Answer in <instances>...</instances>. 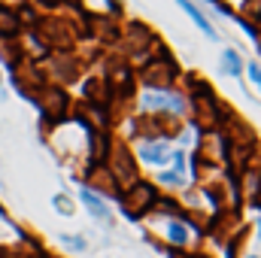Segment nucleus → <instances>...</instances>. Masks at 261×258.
Returning <instances> with one entry per match:
<instances>
[{
	"label": "nucleus",
	"mask_w": 261,
	"mask_h": 258,
	"mask_svg": "<svg viewBox=\"0 0 261 258\" xmlns=\"http://www.w3.org/2000/svg\"><path fill=\"white\" fill-rule=\"evenodd\" d=\"M186 82H189V94H192V110H195V122L200 131H216L222 125V116H225V110H222V104L216 100V94H213V88H210V82H203L200 76L195 73H189L186 76Z\"/></svg>",
	"instance_id": "1"
},
{
	"label": "nucleus",
	"mask_w": 261,
	"mask_h": 258,
	"mask_svg": "<svg viewBox=\"0 0 261 258\" xmlns=\"http://www.w3.org/2000/svg\"><path fill=\"white\" fill-rule=\"evenodd\" d=\"M103 167H107V173L113 176V183L119 186V192L130 189V186L137 183V173H140V170H137V161H134V155H130V149L125 146V140H113V143H110Z\"/></svg>",
	"instance_id": "2"
},
{
	"label": "nucleus",
	"mask_w": 261,
	"mask_h": 258,
	"mask_svg": "<svg viewBox=\"0 0 261 258\" xmlns=\"http://www.w3.org/2000/svg\"><path fill=\"white\" fill-rule=\"evenodd\" d=\"M140 79H143L146 88H173V82L179 79V67L167 52H161V55H155L143 64Z\"/></svg>",
	"instance_id": "3"
},
{
	"label": "nucleus",
	"mask_w": 261,
	"mask_h": 258,
	"mask_svg": "<svg viewBox=\"0 0 261 258\" xmlns=\"http://www.w3.org/2000/svg\"><path fill=\"white\" fill-rule=\"evenodd\" d=\"M140 104H143V110L149 116L152 113H167V116H176L179 119L186 113V97L176 88H146L140 94Z\"/></svg>",
	"instance_id": "4"
},
{
	"label": "nucleus",
	"mask_w": 261,
	"mask_h": 258,
	"mask_svg": "<svg viewBox=\"0 0 261 258\" xmlns=\"http://www.w3.org/2000/svg\"><path fill=\"white\" fill-rule=\"evenodd\" d=\"M34 100L40 107V116L46 122H52V125H61L70 116V97H67L64 88H58V85H43Z\"/></svg>",
	"instance_id": "5"
},
{
	"label": "nucleus",
	"mask_w": 261,
	"mask_h": 258,
	"mask_svg": "<svg viewBox=\"0 0 261 258\" xmlns=\"http://www.w3.org/2000/svg\"><path fill=\"white\" fill-rule=\"evenodd\" d=\"M122 197V210H125V216L128 219H143L146 213H152V207H155V200H158V192H155V186H149V183H134L130 189H125V194H119Z\"/></svg>",
	"instance_id": "6"
},
{
	"label": "nucleus",
	"mask_w": 261,
	"mask_h": 258,
	"mask_svg": "<svg viewBox=\"0 0 261 258\" xmlns=\"http://www.w3.org/2000/svg\"><path fill=\"white\" fill-rule=\"evenodd\" d=\"M134 128L143 134V140H149V137H158V140H161V137H176V134L182 131V122H179L176 116L155 113V116H140Z\"/></svg>",
	"instance_id": "7"
},
{
	"label": "nucleus",
	"mask_w": 261,
	"mask_h": 258,
	"mask_svg": "<svg viewBox=\"0 0 261 258\" xmlns=\"http://www.w3.org/2000/svg\"><path fill=\"white\" fill-rule=\"evenodd\" d=\"M82 97H85L88 107H100V110H107V104H110L107 79H103V76H91V79H85V82H82Z\"/></svg>",
	"instance_id": "8"
},
{
	"label": "nucleus",
	"mask_w": 261,
	"mask_h": 258,
	"mask_svg": "<svg viewBox=\"0 0 261 258\" xmlns=\"http://www.w3.org/2000/svg\"><path fill=\"white\" fill-rule=\"evenodd\" d=\"M170 149L161 143V140H143L140 143V161H146V164H152V167H164L167 161H170Z\"/></svg>",
	"instance_id": "9"
},
{
	"label": "nucleus",
	"mask_w": 261,
	"mask_h": 258,
	"mask_svg": "<svg viewBox=\"0 0 261 258\" xmlns=\"http://www.w3.org/2000/svg\"><path fill=\"white\" fill-rule=\"evenodd\" d=\"M79 200H82V207L97 219V222H110V210H107V200L100 197V194L94 192V189H88V186H82V192H79Z\"/></svg>",
	"instance_id": "10"
},
{
	"label": "nucleus",
	"mask_w": 261,
	"mask_h": 258,
	"mask_svg": "<svg viewBox=\"0 0 261 258\" xmlns=\"http://www.w3.org/2000/svg\"><path fill=\"white\" fill-rule=\"evenodd\" d=\"M18 31H21V24H18L15 9H9V6L0 3V37H3V40H15Z\"/></svg>",
	"instance_id": "11"
},
{
	"label": "nucleus",
	"mask_w": 261,
	"mask_h": 258,
	"mask_svg": "<svg viewBox=\"0 0 261 258\" xmlns=\"http://www.w3.org/2000/svg\"><path fill=\"white\" fill-rule=\"evenodd\" d=\"M176 3H179V6H182V9H186L189 15H192V21H195V24L200 28V31H203V34H206V37H210V40H216V37H219V34H216V28H213V24L206 21V15H203V12L197 9L192 0H176Z\"/></svg>",
	"instance_id": "12"
},
{
	"label": "nucleus",
	"mask_w": 261,
	"mask_h": 258,
	"mask_svg": "<svg viewBox=\"0 0 261 258\" xmlns=\"http://www.w3.org/2000/svg\"><path fill=\"white\" fill-rule=\"evenodd\" d=\"M0 58L9 64V70L21 64V43L18 40H0Z\"/></svg>",
	"instance_id": "13"
},
{
	"label": "nucleus",
	"mask_w": 261,
	"mask_h": 258,
	"mask_svg": "<svg viewBox=\"0 0 261 258\" xmlns=\"http://www.w3.org/2000/svg\"><path fill=\"white\" fill-rule=\"evenodd\" d=\"M9 258H46V255H43V249H40V243H34V240H28V237H21V243H18V249H15V252H9Z\"/></svg>",
	"instance_id": "14"
},
{
	"label": "nucleus",
	"mask_w": 261,
	"mask_h": 258,
	"mask_svg": "<svg viewBox=\"0 0 261 258\" xmlns=\"http://www.w3.org/2000/svg\"><path fill=\"white\" fill-rule=\"evenodd\" d=\"M167 240H170V246H186L189 243V228L182 222H170L167 225Z\"/></svg>",
	"instance_id": "15"
},
{
	"label": "nucleus",
	"mask_w": 261,
	"mask_h": 258,
	"mask_svg": "<svg viewBox=\"0 0 261 258\" xmlns=\"http://www.w3.org/2000/svg\"><path fill=\"white\" fill-rule=\"evenodd\" d=\"M222 67H225L228 76H240V73H243V61H240V55H237L234 49H225V52H222Z\"/></svg>",
	"instance_id": "16"
},
{
	"label": "nucleus",
	"mask_w": 261,
	"mask_h": 258,
	"mask_svg": "<svg viewBox=\"0 0 261 258\" xmlns=\"http://www.w3.org/2000/svg\"><path fill=\"white\" fill-rule=\"evenodd\" d=\"M158 179L164 186H173V189H182L186 186V173H176V170H164V173H158Z\"/></svg>",
	"instance_id": "17"
},
{
	"label": "nucleus",
	"mask_w": 261,
	"mask_h": 258,
	"mask_svg": "<svg viewBox=\"0 0 261 258\" xmlns=\"http://www.w3.org/2000/svg\"><path fill=\"white\" fill-rule=\"evenodd\" d=\"M61 243L70 246V249H76V252L85 249V237H82V234H61Z\"/></svg>",
	"instance_id": "18"
},
{
	"label": "nucleus",
	"mask_w": 261,
	"mask_h": 258,
	"mask_svg": "<svg viewBox=\"0 0 261 258\" xmlns=\"http://www.w3.org/2000/svg\"><path fill=\"white\" fill-rule=\"evenodd\" d=\"M52 203H55V210H61L64 216H73V200H70L67 194H55V197H52Z\"/></svg>",
	"instance_id": "19"
},
{
	"label": "nucleus",
	"mask_w": 261,
	"mask_h": 258,
	"mask_svg": "<svg viewBox=\"0 0 261 258\" xmlns=\"http://www.w3.org/2000/svg\"><path fill=\"white\" fill-rule=\"evenodd\" d=\"M243 70L249 73V82H252V85L258 88V94H261V67L255 64V61H249V67H243Z\"/></svg>",
	"instance_id": "20"
},
{
	"label": "nucleus",
	"mask_w": 261,
	"mask_h": 258,
	"mask_svg": "<svg viewBox=\"0 0 261 258\" xmlns=\"http://www.w3.org/2000/svg\"><path fill=\"white\" fill-rule=\"evenodd\" d=\"M237 21H240V28H243V31H246V34H249V37H252L255 43H258V40H261V31H258V28H255V24H252L249 18H237Z\"/></svg>",
	"instance_id": "21"
},
{
	"label": "nucleus",
	"mask_w": 261,
	"mask_h": 258,
	"mask_svg": "<svg viewBox=\"0 0 261 258\" xmlns=\"http://www.w3.org/2000/svg\"><path fill=\"white\" fill-rule=\"evenodd\" d=\"M170 258H206V255H176V252H170Z\"/></svg>",
	"instance_id": "22"
},
{
	"label": "nucleus",
	"mask_w": 261,
	"mask_h": 258,
	"mask_svg": "<svg viewBox=\"0 0 261 258\" xmlns=\"http://www.w3.org/2000/svg\"><path fill=\"white\" fill-rule=\"evenodd\" d=\"M40 3H46V6H52V3H58V0H40Z\"/></svg>",
	"instance_id": "23"
},
{
	"label": "nucleus",
	"mask_w": 261,
	"mask_h": 258,
	"mask_svg": "<svg viewBox=\"0 0 261 258\" xmlns=\"http://www.w3.org/2000/svg\"><path fill=\"white\" fill-rule=\"evenodd\" d=\"M258 237H261V219H258Z\"/></svg>",
	"instance_id": "24"
},
{
	"label": "nucleus",
	"mask_w": 261,
	"mask_h": 258,
	"mask_svg": "<svg viewBox=\"0 0 261 258\" xmlns=\"http://www.w3.org/2000/svg\"><path fill=\"white\" fill-rule=\"evenodd\" d=\"M0 3H3V6H9V0H0Z\"/></svg>",
	"instance_id": "25"
},
{
	"label": "nucleus",
	"mask_w": 261,
	"mask_h": 258,
	"mask_svg": "<svg viewBox=\"0 0 261 258\" xmlns=\"http://www.w3.org/2000/svg\"><path fill=\"white\" fill-rule=\"evenodd\" d=\"M0 216H3V207H0Z\"/></svg>",
	"instance_id": "26"
},
{
	"label": "nucleus",
	"mask_w": 261,
	"mask_h": 258,
	"mask_svg": "<svg viewBox=\"0 0 261 258\" xmlns=\"http://www.w3.org/2000/svg\"><path fill=\"white\" fill-rule=\"evenodd\" d=\"M249 258H258V255H249Z\"/></svg>",
	"instance_id": "27"
},
{
	"label": "nucleus",
	"mask_w": 261,
	"mask_h": 258,
	"mask_svg": "<svg viewBox=\"0 0 261 258\" xmlns=\"http://www.w3.org/2000/svg\"><path fill=\"white\" fill-rule=\"evenodd\" d=\"M258 49H261V40H258Z\"/></svg>",
	"instance_id": "28"
}]
</instances>
